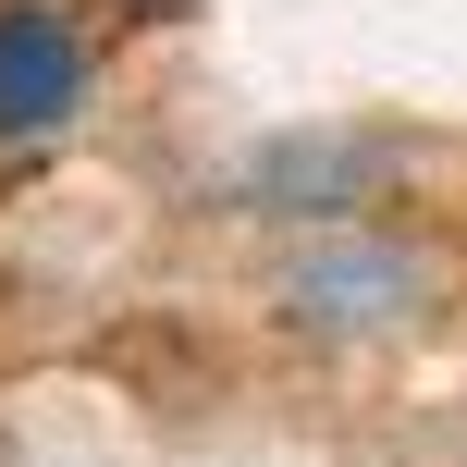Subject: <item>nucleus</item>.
Instances as JSON below:
<instances>
[{"label":"nucleus","mask_w":467,"mask_h":467,"mask_svg":"<svg viewBox=\"0 0 467 467\" xmlns=\"http://www.w3.org/2000/svg\"><path fill=\"white\" fill-rule=\"evenodd\" d=\"M419 296H431V271L406 246H381V234H332V246H307L296 271H283V320H296V332H332V345L406 332Z\"/></svg>","instance_id":"obj_1"},{"label":"nucleus","mask_w":467,"mask_h":467,"mask_svg":"<svg viewBox=\"0 0 467 467\" xmlns=\"http://www.w3.org/2000/svg\"><path fill=\"white\" fill-rule=\"evenodd\" d=\"M99 87V49L74 37V13L49 0H0V148L13 136H62Z\"/></svg>","instance_id":"obj_2"}]
</instances>
